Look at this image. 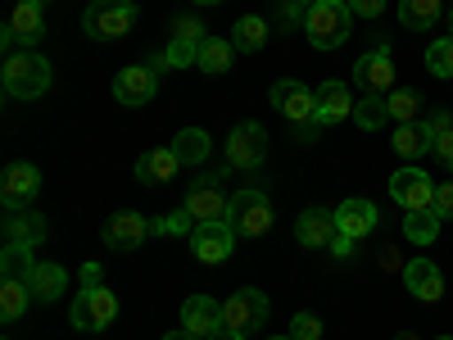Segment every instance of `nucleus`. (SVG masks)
Returning <instances> with one entry per match:
<instances>
[{
    "mask_svg": "<svg viewBox=\"0 0 453 340\" xmlns=\"http://www.w3.org/2000/svg\"><path fill=\"white\" fill-rule=\"evenodd\" d=\"M226 205H232V200H222V191H218V177L200 182L196 191L186 196V209L196 213V222H222V218H226Z\"/></svg>",
    "mask_w": 453,
    "mask_h": 340,
    "instance_id": "nucleus-22",
    "label": "nucleus"
},
{
    "mask_svg": "<svg viewBox=\"0 0 453 340\" xmlns=\"http://www.w3.org/2000/svg\"><path fill=\"white\" fill-rule=\"evenodd\" d=\"M263 318H268V295L254 290V286L236 290L232 299H222V322L232 327V331H241V336L258 331V327H263Z\"/></svg>",
    "mask_w": 453,
    "mask_h": 340,
    "instance_id": "nucleus-6",
    "label": "nucleus"
},
{
    "mask_svg": "<svg viewBox=\"0 0 453 340\" xmlns=\"http://www.w3.org/2000/svg\"><path fill=\"white\" fill-rule=\"evenodd\" d=\"M263 42H268V23H263L258 14H241L236 27H232V46L254 55V50H263Z\"/></svg>",
    "mask_w": 453,
    "mask_h": 340,
    "instance_id": "nucleus-28",
    "label": "nucleus"
},
{
    "mask_svg": "<svg viewBox=\"0 0 453 340\" xmlns=\"http://www.w3.org/2000/svg\"><path fill=\"white\" fill-rule=\"evenodd\" d=\"M335 227H340V236H349V241H363L376 232V205L372 200H345L335 209Z\"/></svg>",
    "mask_w": 453,
    "mask_h": 340,
    "instance_id": "nucleus-20",
    "label": "nucleus"
},
{
    "mask_svg": "<svg viewBox=\"0 0 453 340\" xmlns=\"http://www.w3.org/2000/svg\"><path fill=\"white\" fill-rule=\"evenodd\" d=\"M403 282H408V295L422 299V305H435V299H444V277L431 259H412L403 263Z\"/></svg>",
    "mask_w": 453,
    "mask_h": 340,
    "instance_id": "nucleus-16",
    "label": "nucleus"
},
{
    "mask_svg": "<svg viewBox=\"0 0 453 340\" xmlns=\"http://www.w3.org/2000/svg\"><path fill=\"white\" fill-rule=\"evenodd\" d=\"M390 196L403 209H435V182L422 168H399L390 177Z\"/></svg>",
    "mask_w": 453,
    "mask_h": 340,
    "instance_id": "nucleus-10",
    "label": "nucleus"
},
{
    "mask_svg": "<svg viewBox=\"0 0 453 340\" xmlns=\"http://www.w3.org/2000/svg\"><path fill=\"white\" fill-rule=\"evenodd\" d=\"M440 340H453V336H440Z\"/></svg>",
    "mask_w": 453,
    "mask_h": 340,
    "instance_id": "nucleus-51",
    "label": "nucleus"
},
{
    "mask_svg": "<svg viewBox=\"0 0 453 340\" xmlns=\"http://www.w3.org/2000/svg\"><path fill=\"white\" fill-rule=\"evenodd\" d=\"M426 68L435 73V78H453V36H444V42H435L426 50Z\"/></svg>",
    "mask_w": 453,
    "mask_h": 340,
    "instance_id": "nucleus-36",
    "label": "nucleus"
},
{
    "mask_svg": "<svg viewBox=\"0 0 453 340\" xmlns=\"http://www.w3.org/2000/svg\"><path fill=\"white\" fill-rule=\"evenodd\" d=\"M440 10H444V0H399V23L422 32L440 19Z\"/></svg>",
    "mask_w": 453,
    "mask_h": 340,
    "instance_id": "nucleus-30",
    "label": "nucleus"
},
{
    "mask_svg": "<svg viewBox=\"0 0 453 340\" xmlns=\"http://www.w3.org/2000/svg\"><path fill=\"white\" fill-rule=\"evenodd\" d=\"M196 213L191 209H173L168 218H159V222H150V232H159V236H181V232H196Z\"/></svg>",
    "mask_w": 453,
    "mask_h": 340,
    "instance_id": "nucleus-35",
    "label": "nucleus"
},
{
    "mask_svg": "<svg viewBox=\"0 0 453 340\" xmlns=\"http://www.w3.org/2000/svg\"><path fill=\"white\" fill-rule=\"evenodd\" d=\"M390 119L395 123H418V113H422V96L418 91H390Z\"/></svg>",
    "mask_w": 453,
    "mask_h": 340,
    "instance_id": "nucleus-34",
    "label": "nucleus"
},
{
    "mask_svg": "<svg viewBox=\"0 0 453 340\" xmlns=\"http://www.w3.org/2000/svg\"><path fill=\"white\" fill-rule=\"evenodd\" d=\"M440 213L435 209H408V218H403V236L412 241V245H431L435 236H440Z\"/></svg>",
    "mask_w": 453,
    "mask_h": 340,
    "instance_id": "nucleus-27",
    "label": "nucleus"
},
{
    "mask_svg": "<svg viewBox=\"0 0 453 340\" xmlns=\"http://www.w3.org/2000/svg\"><path fill=\"white\" fill-rule=\"evenodd\" d=\"M145 236H150V222L141 213H113L104 222V245L109 250H136V245H145Z\"/></svg>",
    "mask_w": 453,
    "mask_h": 340,
    "instance_id": "nucleus-19",
    "label": "nucleus"
},
{
    "mask_svg": "<svg viewBox=\"0 0 453 340\" xmlns=\"http://www.w3.org/2000/svg\"><path fill=\"white\" fill-rule=\"evenodd\" d=\"M232 55H236L232 42H222V36H204L196 68H204V73H226V68H232Z\"/></svg>",
    "mask_w": 453,
    "mask_h": 340,
    "instance_id": "nucleus-29",
    "label": "nucleus"
},
{
    "mask_svg": "<svg viewBox=\"0 0 453 340\" xmlns=\"http://www.w3.org/2000/svg\"><path fill=\"white\" fill-rule=\"evenodd\" d=\"M273 104L286 113L290 123H304V119H313L318 113V96L304 87V82H295V78H281V82H273Z\"/></svg>",
    "mask_w": 453,
    "mask_h": 340,
    "instance_id": "nucleus-12",
    "label": "nucleus"
},
{
    "mask_svg": "<svg viewBox=\"0 0 453 340\" xmlns=\"http://www.w3.org/2000/svg\"><path fill=\"white\" fill-rule=\"evenodd\" d=\"M168 68H191L200 59V42H181V36H173V46L164 50Z\"/></svg>",
    "mask_w": 453,
    "mask_h": 340,
    "instance_id": "nucleus-37",
    "label": "nucleus"
},
{
    "mask_svg": "<svg viewBox=\"0 0 453 340\" xmlns=\"http://www.w3.org/2000/svg\"><path fill=\"white\" fill-rule=\"evenodd\" d=\"M345 5H349V14H354V19H381L386 0H345Z\"/></svg>",
    "mask_w": 453,
    "mask_h": 340,
    "instance_id": "nucleus-41",
    "label": "nucleus"
},
{
    "mask_svg": "<svg viewBox=\"0 0 453 340\" xmlns=\"http://www.w3.org/2000/svg\"><path fill=\"white\" fill-rule=\"evenodd\" d=\"M354 82L367 91V96H386L390 82H395V64H390V50H372L354 64Z\"/></svg>",
    "mask_w": 453,
    "mask_h": 340,
    "instance_id": "nucleus-15",
    "label": "nucleus"
},
{
    "mask_svg": "<svg viewBox=\"0 0 453 340\" xmlns=\"http://www.w3.org/2000/svg\"><path fill=\"white\" fill-rule=\"evenodd\" d=\"M173 155L181 159V168H200L213 155V141H209L204 128H186V132L173 136Z\"/></svg>",
    "mask_w": 453,
    "mask_h": 340,
    "instance_id": "nucleus-25",
    "label": "nucleus"
},
{
    "mask_svg": "<svg viewBox=\"0 0 453 340\" xmlns=\"http://www.w3.org/2000/svg\"><path fill=\"white\" fill-rule=\"evenodd\" d=\"M449 27H453V10H449Z\"/></svg>",
    "mask_w": 453,
    "mask_h": 340,
    "instance_id": "nucleus-50",
    "label": "nucleus"
},
{
    "mask_svg": "<svg viewBox=\"0 0 453 340\" xmlns=\"http://www.w3.org/2000/svg\"><path fill=\"white\" fill-rule=\"evenodd\" d=\"M226 222L236 236H263L273 227V200L263 191H236L226 205Z\"/></svg>",
    "mask_w": 453,
    "mask_h": 340,
    "instance_id": "nucleus-5",
    "label": "nucleus"
},
{
    "mask_svg": "<svg viewBox=\"0 0 453 340\" xmlns=\"http://www.w3.org/2000/svg\"><path fill=\"white\" fill-rule=\"evenodd\" d=\"M290 336H295V340H322V318H318V313H295Z\"/></svg>",
    "mask_w": 453,
    "mask_h": 340,
    "instance_id": "nucleus-38",
    "label": "nucleus"
},
{
    "mask_svg": "<svg viewBox=\"0 0 453 340\" xmlns=\"http://www.w3.org/2000/svg\"><path fill=\"white\" fill-rule=\"evenodd\" d=\"M5 91L10 100H42L50 91V59L36 50H19L5 59Z\"/></svg>",
    "mask_w": 453,
    "mask_h": 340,
    "instance_id": "nucleus-2",
    "label": "nucleus"
},
{
    "mask_svg": "<svg viewBox=\"0 0 453 340\" xmlns=\"http://www.w3.org/2000/svg\"><path fill=\"white\" fill-rule=\"evenodd\" d=\"M36 245H23V241H5V250H0V277L5 282H32V273H36V254H32Z\"/></svg>",
    "mask_w": 453,
    "mask_h": 340,
    "instance_id": "nucleus-23",
    "label": "nucleus"
},
{
    "mask_svg": "<svg viewBox=\"0 0 453 340\" xmlns=\"http://www.w3.org/2000/svg\"><path fill=\"white\" fill-rule=\"evenodd\" d=\"M226 159H232V168H258L268 159V128L254 119L232 128V136H226Z\"/></svg>",
    "mask_w": 453,
    "mask_h": 340,
    "instance_id": "nucleus-7",
    "label": "nucleus"
},
{
    "mask_svg": "<svg viewBox=\"0 0 453 340\" xmlns=\"http://www.w3.org/2000/svg\"><path fill=\"white\" fill-rule=\"evenodd\" d=\"M318 128H322V123H318V113H313V119L295 123V136H299V141H313V136H318Z\"/></svg>",
    "mask_w": 453,
    "mask_h": 340,
    "instance_id": "nucleus-44",
    "label": "nucleus"
},
{
    "mask_svg": "<svg viewBox=\"0 0 453 340\" xmlns=\"http://www.w3.org/2000/svg\"><path fill=\"white\" fill-rule=\"evenodd\" d=\"M104 282V273L96 268V263H87V268H82V286H100Z\"/></svg>",
    "mask_w": 453,
    "mask_h": 340,
    "instance_id": "nucleus-45",
    "label": "nucleus"
},
{
    "mask_svg": "<svg viewBox=\"0 0 453 340\" xmlns=\"http://www.w3.org/2000/svg\"><path fill=\"white\" fill-rule=\"evenodd\" d=\"M340 236V227H335V209H304L295 218V241L299 245H309V250H322Z\"/></svg>",
    "mask_w": 453,
    "mask_h": 340,
    "instance_id": "nucleus-14",
    "label": "nucleus"
},
{
    "mask_svg": "<svg viewBox=\"0 0 453 340\" xmlns=\"http://www.w3.org/2000/svg\"><path fill=\"white\" fill-rule=\"evenodd\" d=\"M236 232H232V222H200L196 232H191V250H196V259L200 263H222V259H232V250H236Z\"/></svg>",
    "mask_w": 453,
    "mask_h": 340,
    "instance_id": "nucleus-9",
    "label": "nucleus"
},
{
    "mask_svg": "<svg viewBox=\"0 0 453 340\" xmlns=\"http://www.w3.org/2000/svg\"><path fill=\"white\" fill-rule=\"evenodd\" d=\"M181 168V159L173 155V145H159V150H145V155L136 159V182L145 186H159V182H173Z\"/></svg>",
    "mask_w": 453,
    "mask_h": 340,
    "instance_id": "nucleus-21",
    "label": "nucleus"
},
{
    "mask_svg": "<svg viewBox=\"0 0 453 340\" xmlns=\"http://www.w3.org/2000/svg\"><path fill=\"white\" fill-rule=\"evenodd\" d=\"M64 268L59 263H36V273H32V282H27V290H32V299L36 305H50V299H59L64 295Z\"/></svg>",
    "mask_w": 453,
    "mask_h": 340,
    "instance_id": "nucleus-26",
    "label": "nucleus"
},
{
    "mask_svg": "<svg viewBox=\"0 0 453 340\" xmlns=\"http://www.w3.org/2000/svg\"><path fill=\"white\" fill-rule=\"evenodd\" d=\"M46 5H36V0H23V5L14 10V19H10V27H5V46H36L46 36V14H42Z\"/></svg>",
    "mask_w": 453,
    "mask_h": 340,
    "instance_id": "nucleus-13",
    "label": "nucleus"
},
{
    "mask_svg": "<svg viewBox=\"0 0 453 340\" xmlns=\"http://www.w3.org/2000/svg\"><path fill=\"white\" fill-rule=\"evenodd\" d=\"M435 213L440 218H453V182H440L435 186Z\"/></svg>",
    "mask_w": 453,
    "mask_h": 340,
    "instance_id": "nucleus-42",
    "label": "nucleus"
},
{
    "mask_svg": "<svg viewBox=\"0 0 453 340\" xmlns=\"http://www.w3.org/2000/svg\"><path fill=\"white\" fill-rule=\"evenodd\" d=\"M349 5L345 0H313L309 14H304V32H309V42L313 50H335V46H345L349 42Z\"/></svg>",
    "mask_w": 453,
    "mask_h": 340,
    "instance_id": "nucleus-1",
    "label": "nucleus"
},
{
    "mask_svg": "<svg viewBox=\"0 0 453 340\" xmlns=\"http://www.w3.org/2000/svg\"><path fill=\"white\" fill-rule=\"evenodd\" d=\"M132 23H136L132 0H91L87 14H82V27H87V36H96V42H113V36L132 32Z\"/></svg>",
    "mask_w": 453,
    "mask_h": 340,
    "instance_id": "nucleus-4",
    "label": "nucleus"
},
{
    "mask_svg": "<svg viewBox=\"0 0 453 340\" xmlns=\"http://www.w3.org/2000/svg\"><path fill=\"white\" fill-rule=\"evenodd\" d=\"M27 299H32V290H27L23 282H0V318L19 322V318L27 313Z\"/></svg>",
    "mask_w": 453,
    "mask_h": 340,
    "instance_id": "nucleus-32",
    "label": "nucleus"
},
{
    "mask_svg": "<svg viewBox=\"0 0 453 340\" xmlns=\"http://www.w3.org/2000/svg\"><path fill=\"white\" fill-rule=\"evenodd\" d=\"M36 196H42V173H36L32 164H10L5 182H0V200H5V209H32Z\"/></svg>",
    "mask_w": 453,
    "mask_h": 340,
    "instance_id": "nucleus-11",
    "label": "nucleus"
},
{
    "mask_svg": "<svg viewBox=\"0 0 453 340\" xmlns=\"http://www.w3.org/2000/svg\"><path fill=\"white\" fill-rule=\"evenodd\" d=\"M422 128L431 132V145H435V136H444V132H453V113H449V109H435V113H431V119H426Z\"/></svg>",
    "mask_w": 453,
    "mask_h": 340,
    "instance_id": "nucleus-40",
    "label": "nucleus"
},
{
    "mask_svg": "<svg viewBox=\"0 0 453 340\" xmlns=\"http://www.w3.org/2000/svg\"><path fill=\"white\" fill-rule=\"evenodd\" d=\"M155 91H159V68H150V64H132V68H123L119 78H113V100L127 104V109L150 104Z\"/></svg>",
    "mask_w": 453,
    "mask_h": 340,
    "instance_id": "nucleus-8",
    "label": "nucleus"
},
{
    "mask_svg": "<svg viewBox=\"0 0 453 340\" xmlns=\"http://www.w3.org/2000/svg\"><path fill=\"white\" fill-rule=\"evenodd\" d=\"M173 36H181V42H204V27H200V19H191V14H181V19H173Z\"/></svg>",
    "mask_w": 453,
    "mask_h": 340,
    "instance_id": "nucleus-39",
    "label": "nucleus"
},
{
    "mask_svg": "<svg viewBox=\"0 0 453 340\" xmlns=\"http://www.w3.org/2000/svg\"><path fill=\"white\" fill-rule=\"evenodd\" d=\"M354 123H358L363 132L386 128V123H390V104H386L381 96H367V100H358V104H354Z\"/></svg>",
    "mask_w": 453,
    "mask_h": 340,
    "instance_id": "nucleus-33",
    "label": "nucleus"
},
{
    "mask_svg": "<svg viewBox=\"0 0 453 340\" xmlns=\"http://www.w3.org/2000/svg\"><path fill=\"white\" fill-rule=\"evenodd\" d=\"M268 340H295V336H268Z\"/></svg>",
    "mask_w": 453,
    "mask_h": 340,
    "instance_id": "nucleus-48",
    "label": "nucleus"
},
{
    "mask_svg": "<svg viewBox=\"0 0 453 340\" xmlns=\"http://www.w3.org/2000/svg\"><path fill=\"white\" fill-rule=\"evenodd\" d=\"M313 96H318V123H322V128L345 123L349 113H354V104H358V100H354V91H349L345 82H322Z\"/></svg>",
    "mask_w": 453,
    "mask_h": 340,
    "instance_id": "nucleus-17",
    "label": "nucleus"
},
{
    "mask_svg": "<svg viewBox=\"0 0 453 340\" xmlns=\"http://www.w3.org/2000/svg\"><path fill=\"white\" fill-rule=\"evenodd\" d=\"M164 340H204V336H196V331H186V327H177V331H168Z\"/></svg>",
    "mask_w": 453,
    "mask_h": 340,
    "instance_id": "nucleus-47",
    "label": "nucleus"
},
{
    "mask_svg": "<svg viewBox=\"0 0 453 340\" xmlns=\"http://www.w3.org/2000/svg\"><path fill=\"white\" fill-rule=\"evenodd\" d=\"M181 327L209 340L218 327H226V322H222V305H218L213 295H191V299L181 305Z\"/></svg>",
    "mask_w": 453,
    "mask_h": 340,
    "instance_id": "nucleus-18",
    "label": "nucleus"
},
{
    "mask_svg": "<svg viewBox=\"0 0 453 340\" xmlns=\"http://www.w3.org/2000/svg\"><path fill=\"white\" fill-rule=\"evenodd\" d=\"M209 340H245V336H241V331H232V327H218Z\"/></svg>",
    "mask_w": 453,
    "mask_h": 340,
    "instance_id": "nucleus-46",
    "label": "nucleus"
},
{
    "mask_svg": "<svg viewBox=\"0 0 453 340\" xmlns=\"http://www.w3.org/2000/svg\"><path fill=\"white\" fill-rule=\"evenodd\" d=\"M196 5H218V0H196Z\"/></svg>",
    "mask_w": 453,
    "mask_h": 340,
    "instance_id": "nucleus-49",
    "label": "nucleus"
},
{
    "mask_svg": "<svg viewBox=\"0 0 453 340\" xmlns=\"http://www.w3.org/2000/svg\"><path fill=\"white\" fill-rule=\"evenodd\" d=\"M5 241L42 245L46 241V218L32 213V209H5Z\"/></svg>",
    "mask_w": 453,
    "mask_h": 340,
    "instance_id": "nucleus-24",
    "label": "nucleus"
},
{
    "mask_svg": "<svg viewBox=\"0 0 453 340\" xmlns=\"http://www.w3.org/2000/svg\"><path fill=\"white\" fill-rule=\"evenodd\" d=\"M431 150H435V159H440V164H444V168L453 173V132L435 136V145H431Z\"/></svg>",
    "mask_w": 453,
    "mask_h": 340,
    "instance_id": "nucleus-43",
    "label": "nucleus"
},
{
    "mask_svg": "<svg viewBox=\"0 0 453 340\" xmlns=\"http://www.w3.org/2000/svg\"><path fill=\"white\" fill-rule=\"evenodd\" d=\"M68 318H73L78 331H104V327H113V318H119V295L104 290V286H82L68 305Z\"/></svg>",
    "mask_w": 453,
    "mask_h": 340,
    "instance_id": "nucleus-3",
    "label": "nucleus"
},
{
    "mask_svg": "<svg viewBox=\"0 0 453 340\" xmlns=\"http://www.w3.org/2000/svg\"><path fill=\"white\" fill-rule=\"evenodd\" d=\"M395 150H399L403 159H418V155H426V150H431V132L422 123H399L395 128Z\"/></svg>",
    "mask_w": 453,
    "mask_h": 340,
    "instance_id": "nucleus-31",
    "label": "nucleus"
}]
</instances>
